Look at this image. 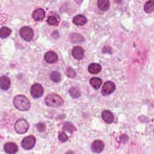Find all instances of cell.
Here are the masks:
<instances>
[{
	"label": "cell",
	"mask_w": 154,
	"mask_h": 154,
	"mask_svg": "<svg viewBox=\"0 0 154 154\" xmlns=\"http://www.w3.org/2000/svg\"><path fill=\"white\" fill-rule=\"evenodd\" d=\"M68 138H69L68 136L64 132H63L60 133V134L58 135V139L61 142H66V141H67L68 140Z\"/></svg>",
	"instance_id": "obj_26"
},
{
	"label": "cell",
	"mask_w": 154,
	"mask_h": 154,
	"mask_svg": "<svg viewBox=\"0 0 154 154\" xmlns=\"http://www.w3.org/2000/svg\"><path fill=\"white\" fill-rule=\"evenodd\" d=\"M45 14V11L42 8H38L34 11L32 14V18L35 20H42Z\"/></svg>",
	"instance_id": "obj_15"
},
{
	"label": "cell",
	"mask_w": 154,
	"mask_h": 154,
	"mask_svg": "<svg viewBox=\"0 0 154 154\" xmlns=\"http://www.w3.org/2000/svg\"><path fill=\"white\" fill-rule=\"evenodd\" d=\"M102 117L104 122L107 123H112L114 120V115L109 110H104L102 113Z\"/></svg>",
	"instance_id": "obj_14"
},
{
	"label": "cell",
	"mask_w": 154,
	"mask_h": 154,
	"mask_svg": "<svg viewBox=\"0 0 154 154\" xmlns=\"http://www.w3.org/2000/svg\"><path fill=\"white\" fill-rule=\"evenodd\" d=\"M144 10L147 13H152L154 10V1H147L144 6Z\"/></svg>",
	"instance_id": "obj_21"
},
{
	"label": "cell",
	"mask_w": 154,
	"mask_h": 154,
	"mask_svg": "<svg viewBox=\"0 0 154 154\" xmlns=\"http://www.w3.org/2000/svg\"><path fill=\"white\" fill-rule=\"evenodd\" d=\"M11 33V30L10 28L6 27V26H3L1 29L0 31V37L1 38H5L7 37H8Z\"/></svg>",
	"instance_id": "obj_19"
},
{
	"label": "cell",
	"mask_w": 154,
	"mask_h": 154,
	"mask_svg": "<svg viewBox=\"0 0 154 154\" xmlns=\"http://www.w3.org/2000/svg\"><path fill=\"white\" fill-rule=\"evenodd\" d=\"M45 102L48 106L57 107L61 106L63 103V99L57 94L51 93L46 97Z\"/></svg>",
	"instance_id": "obj_2"
},
{
	"label": "cell",
	"mask_w": 154,
	"mask_h": 154,
	"mask_svg": "<svg viewBox=\"0 0 154 154\" xmlns=\"http://www.w3.org/2000/svg\"><path fill=\"white\" fill-rule=\"evenodd\" d=\"M97 6L99 9L106 11L109 8V2L108 0H99L97 2Z\"/></svg>",
	"instance_id": "obj_18"
},
{
	"label": "cell",
	"mask_w": 154,
	"mask_h": 154,
	"mask_svg": "<svg viewBox=\"0 0 154 154\" xmlns=\"http://www.w3.org/2000/svg\"><path fill=\"white\" fill-rule=\"evenodd\" d=\"M29 128V124L25 119H20L16 121L14 124V129L18 134L25 133Z\"/></svg>",
	"instance_id": "obj_3"
},
{
	"label": "cell",
	"mask_w": 154,
	"mask_h": 154,
	"mask_svg": "<svg viewBox=\"0 0 154 154\" xmlns=\"http://www.w3.org/2000/svg\"><path fill=\"white\" fill-rule=\"evenodd\" d=\"M87 21V18L82 14L76 15L73 18V23L77 26H82L86 23Z\"/></svg>",
	"instance_id": "obj_12"
},
{
	"label": "cell",
	"mask_w": 154,
	"mask_h": 154,
	"mask_svg": "<svg viewBox=\"0 0 154 154\" xmlns=\"http://www.w3.org/2000/svg\"><path fill=\"white\" fill-rule=\"evenodd\" d=\"M69 93H70V96L72 98H74V99L79 97L80 96V95H81V93H80L79 90L78 88L75 87H71L70 88Z\"/></svg>",
	"instance_id": "obj_22"
},
{
	"label": "cell",
	"mask_w": 154,
	"mask_h": 154,
	"mask_svg": "<svg viewBox=\"0 0 154 154\" xmlns=\"http://www.w3.org/2000/svg\"><path fill=\"white\" fill-rule=\"evenodd\" d=\"M50 78L52 81H54L55 82H58L61 81L60 73L58 72L54 71L51 73Z\"/></svg>",
	"instance_id": "obj_23"
},
{
	"label": "cell",
	"mask_w": 154,
	"mask_h": 154,
	"mask_svg": "<svg viewBox=\"0 0 154 154\" xmlns=\"http://www.w3.org/2000/svg\"><path fill=\"white\" fill-rule=\"evenodd\" d=\"M66 75L69 78H74L76 76V73L73 69L69 67L66 70Z\"/></svg>",
	"instance_id": "obj_27"
},
{
	"label": "cell",
	"mask_w": 154,
	"mask_h": 154,
	"mask_svg": "<svg viewBox=\"0 0 154 154\" xmlns=\"http://www.w3.org/2000/svg\"><path fill=\"white\" fill-rule=\"evenodd\" d=\"M30 92L34 98H38L43 94V88L42 86L38 83L33 84L30 89Z\"/></svg>",
	"instance_id": "obj_6"
},
{
	"label": "cell",
	"mask_w": 154,
	"mask_h": 154,
	"mask_svg": "<svg viewBox=\"0 0 154 154\" xmlns=\"http://www.w3.org/2000/svg\"><path fill=\"white\" fill-rule=\"evenodd\" d=\"M20 35L25 40L28 42L33 38L34 33L32 29L29 26H23L20 29Z\"/></svg>",
	"instance_id": "obj_5"
},
{
	"label": "cell",
	"mask_w": 154,
	"mask_h": 154,
	"mask_svg": "<svg viewBox=\"0 0 154 154\" xmlns=\"http://www.w3.org/2000/svg\"><path fill=\"white\" fill-rule=\"evenodd\" d=\"M72 54L73 58H75L78 60H81L84 58V51L82 47L79 46H77L73 48L72 51Z\"/></svg>",
	"instance_id": "obj_8"
},
{
	"label": "cell",
	"mask_w": 154,
	"mask_h": 154,
	"mask_svg": "<svg viewBox=\"0 0 154 154\" xmlns=\"http://www.w3.org/2000/svg\"><path fill=\"white\" fill-rule=\"evenodd\" d=\"M10 86V80L7 76L3 75L0 79V87L3 90H7Z\"/></svg>",
	"instance_id": "obj_13"
},
{
	"label": "cell",
	"mask_w": 154,
	"mask_h": 154,
	"mask_svg": "<svg viewBox=\"0 0 154 154\" xmlns=\"http://www.w3.org/2000/svg\"><path fill=\"white\" fill-rule=\"evenodd\" d=\"M14 106L19 111H28L31 106V103L28 98L22 94L17 95L13 99Z\"/></svg>",
	"instance_id": "obj_1"
},
{
	"label": "cell",
	"mask_w": 154,
	"mask_h": 154,
	"mask_svg": "<svg viewBox=\"0 0 154 154\" xmlns=\"http://www.w3.org/2000/svg\"><path fill=\"white\" fill-rule=\"evenodd\" d=\"M45 59L47 63H54L58 60L57 54L53 51H48L45 55Z\"/></svg>",
	"instance_id": "obj_11"
},
{
	"label": "cell",
	"mask_w": 154,
	"mask_h": 154,
	"mask_svg": "<svg viewBox=\"0 0 154 154\" xmlns=\"http://www.w3.org/2000/svg\"><path fill=\"white\" fill-rule=\"evenodd\" d=\"M116 85L114 82L111 81H106L103 85L101 90V93L103 96H106L111 94L115 90Z\"/></svg>",
	"instance_id": "obj_7"
},
{
	"label": "cell",
	"mask_w": 154,
	"mask_h": 154,
	"mask_svg": "<svg viewBox=\"0 0 154 154\" xmlns=\"http://www.w3.org/2000/svg\"><path fill=\"white\" fill-rule=\"evenodd\" d=\"M102 69L101 66L97 63H91L88 67V70L90 73L96 74L100 72Z\"/></svg>",
	"instance_id": "obj_16"
},
{
	"label": "cell",
	"mask_w": 154,
	"mask_h": 154,
	"mask_svg": "<svg viewBox=\"0 0 154 154\" xmlns=\"http://www.w3.org/2000/svg\"><path fill=\"white\" fill-rule=\"evenodd\" d=\"M4 149L6 153L9 154H13L17 152L18 150V147L15 143L10 142L5 144L4 146Z\"/></svg>",
	"instance_id": "obj_10"
},
{
	"label": "cell",
	"mask_w": 154,
	"mask_h": 154,
	"mask_svg": "<svg viewBox=\"0 0 154 154\" xmlns=\"http://www.w3.org/2000/svg\"><path fill=\"white\" fill-rule=\"evenodd\" d=\"M91 148L93 152L100 153L104 149V143L100 140H95L92 143Z\"/></svg>",
	"instance_id": "obj_9"
},
{
	"label": "cell",
	"mask_w": 154,
	"mask_h": 154,
	"mask_svg": "<svg viewBox=\"0 0 154 154\" xmlns=\"http://www.w3.org/2000/svg\"><path fill=\"white\" fill-rule=\"evenodd\" d=\"M35 144V138L32 135L25 137L22 141L21 144L22 147L25 150L31 149Z\"/></svg>",
	"instance_id": "obj_4"
},
{
	"label": "cell",
	"mask_w": 154,
	"mask_h": 154,
	"mask_svg": "<svg viewBox=\"0 0 154 154\" xmlns=\"http://www.w3.org/2000/svg\"><path fill=\"white\" fill-rule=\"evenodd\" d=\"M63 129L66 131H68L70 133H72L73 132V131L75 130V128L73 126V125L69 122H66L63 126Z\"/></svg>",
	"instance_id": "obj_24"
},
{
	"label": "cell",
	"mask_w": 154,
	"mask_h": 154,
	"mask_svg": "<svg viewBox=\"0 0 154 154\" xmlns=\"http://www.w3.org/2000/svg\"><path fill=\"white\" fill-rule=\"evenodd\" d=\"M102 79L99 78L97 77H93L90 79V83L91 85V86L95 88V89H98L100 88L102 84Z\"/></svg>",
	"instance_id": "obj_17"
},
{
	"label": "cell",
	"mask_w": 154,
	"mask_h": 154,
	"mask_svg": "<svg viewBox=\"0 0 154 154\" xmlns=\"http://www.w3.org/2000/svg\"><path fill=\"white\" fill-rule=\"evenodd\" d=\"M70 40L72 42L78 43L84 41V38L81 35L76 33H73L70 35Z\"/></svg>",
	"instance_id": "obj_20"
},
{
	"label": "cell",
	"mask_w": 154,
	"mask_h": 154,
	"mask_svg": "<svg viewBox=\"0 0 154 154\" xmlns=\"http://www.w3.org/2000/svg\"><path fill=\"white\" fill-rule=\"evenodd\" d=\"M47 22L48 23L49 25H54V26H56L58 23L57 19L55 16H49L48 19H47Z\"/></svg>",
	"instance_id": "obj_25"
},
{
	"label": "cell",
	"mask_w": 154,
	"mask_h": 154,
	"mask_svg": "<svg viewBox=\"0 0 154 154\" xmlns=\"http://www.w3.org/2000/svg\"><path fill=\"white\" fill-rule=\"evenodd\" d=\"M36 127L37 128V129L39 131H41V132H43L46 129V126H45V123H38L37 125H36Z\"/></svg>",
	"instance_id": "obj_28"
}]
</instances>
